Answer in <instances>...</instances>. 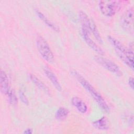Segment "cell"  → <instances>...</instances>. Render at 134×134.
I'll use <instances>...</instances> for the list:
<instances>
[{"label":"cell","mask_w":134,"mask_h":134,"mask_svg":"<svg viewBox=\"0 0 134 134\" xmlns=\"http://www.w3.org/2000/svg\"><path fill=\"white\" fill-rule=\"evenodd\" d=\"M128 84L130 87L133 90V78L131 77L129 78L128 80Z\"/></svg>","instance_id":"19"},{"label":"cell","mask_w":134,"mask_h":134,"mask_svg":"<svg viewBox=\"0 0 134 134\" xmlns=\"http://www.w3.org/2000/svg\"><path fill=\"white\" fill-rule=\"evenodd\" d=\"M10 88L9 84V80L6 72L1 70L0 73V90L4 95H7Z\"/></svg>","instance_id":"7"},{"label":"cell","mask_w":134,"mask_h":134,"mask_svg":"<svg viewBox=\"0 0 134 134\" xmlns=\"http://www.w3.org/2000/svg\"><path fill=\"white\" fill-rule=\"evenodd\" d=\"M35 13L37 14V15L38 16V17L46 24L47 25V26H48L50 28H51L52 30L56 31V32H59L60 31V28L59 27L54 24L53 23H52L51 21H50L46 17L44 16V15L41 12H40L38 9H35Z\"/></svg>","instance_id":"12"},{"label":"cell","mask_w":134,"mask_h":134,"mask_svg":"<svg viewBox=\"0 0 134 134\" xmlns=\"http://www.w3.org/2000/svg\"><path fill=\"white\" fill-rule=\"evenodd\" d=\"M83 38L85 40V42L87 43V44L92 49H93L95 52L97 53L100 55H102L104 54V52L103 50L100 48L99 46H98L90 37L89 34H82Z\"/></svg>","instance_id":"10"},{"label":"cell","mask_w":134,"mask_h":134,"mask_svg":"<svg viewBox=\"0 0 134 134\" xmlns=\"http://www.w3.org/2000/svg\"><path fill=\"white\" fill-rule=\"evenodd\" d=\"M79 17L81 23L82 28H85L90 30V19L88 18V16L84 12L80 11L79 13Z\"/></svg>","instance_id":"15"},{"label":"cell","mask_w":134,"mask_h":134,"mask_svg":"<svg viewBox=\"0 0 134 134\" xmlns=\"http://www.w3.org/2000/svg\"><path fill=\"white\" fill-rule=\"evenodd\" d=\"M37 49L43 59L49 63L54 61V55L47 41L42 37L39 36L36 40Z\"/></svg>","instance_id":"4"},{"label":"cell","mask_w":134,"mask_h":134,"mask_svg":"<svg viewBox=\"0 0 134 134\" xmlns=\"http://www.w3.org/2000/svg\"><path fill=\"white\" fill-rule=\"evenodd\" d=\"M90 31H91L93 33V35L95 37L96 40L99 43H103V40L102 39V37L99 34V32L97 29V28L96 27V24L94 22V21L92 19H90Z\"/></svg>","instance_id":"14"},{"label":"cell","mask_w":134,"mask_h":134,"mask_svg":"<svg viewBox=\"0 0 134 134\" xmlns=\"http://www.w3.org/2000/svg\"><path fill=\"white\" fill-rule=\"evenodd\" d=\"M93 126L96 129L101 130H107L109 128V121L105 116L100 119L94 121L92 122Z\"/></svg>","instance_id":"11"},{"label":"cell","mask_w":134,"mask_h":134,"mask_svg":"<svg viewBox=\"0 0 134 134\" xmlns=\"http://www.w3.org/2000/svg\"><path fill=\"white\" fill-rule=\"evenodd\" d=\"M94 59L96 62H97V63L105 68L108 71L117 76L122 75V73L119 66L113 61L105 58L100 55L94 56Z\"/></svg>","instance_id":"5"},{"label":"cell","mask_w":134,"mask_h":134,"mask_svg":"<svg viewBox=\"0 0 134 134\" xmlns=\"http://www.w3.org/2000/svg\"><path fill=\"white\" fill-rule=\"evenodd\" d=\"M122 28L127 31L132 32L133 23V8L130 7L122 15L120 20Z\"/></svg>","instance_id":"6"},{"label":"cell","mask_w":134,"mask_h":134,"mask_svg":"<svg viewBox=\"0 0 134 134\" xmlns=\"http://www.w3.org/2000/svg\"><path fill=\"white\" fill-rule=\"evenodd\" d=\"M108 40L114 47L116 52L120 59L132 70H133V52L127 49L119 41L108 36Z\"/></svg>","instance_id":"2"},{"label":"cell","mask_w":134,"mask_h":134,"mask_svg":"<svg viewBox=\"0 0 134 134\" xmlns=\"http://www.w3.org/2000/svg\"><path fill=\"white\" fill-rule=\"evenodd\" d=\"M30 80L33 83H34L39 89L43 91L45 93L47 94L50 93V91L48 87L43 83L39 79H38L35 75L33 74L30 75Z\"/></svg>","instance_id":"13"},{"label":"cell","mask_w":134,"mask_h":134,"mask_svg":"<svg viewBox=\"0 0 134 134\" xmlns=\"http://www.w3.org/2000/svg\"><path fill=\"white\" fill-rule=\"evenodd\" d=\"M71 74L77 80V81L84 88V89L91 94V95L97 102L99 107L106 113H108L109 111V108L107 104L102 95L95 90L93 86L76 71L72 70L71 71Z\"/></svg>","instance_id":"1"},{"label":"cell","mask_w":134,"mask_h":134,"mask_svg":"<svg viewBox=\"0 0 134 134\" xmlns=\"http://www.w3.org/2000/svg\"><path fill=\"white\" fill-rule=\"evenodd\" d=\"M44 72L46 75V76H47V77L49 79V80L51 82L52 84L54 86V87L59 91H61L62 87L57 76L53 73V72L51 71V70H50L48 68H47V67L44 68Z\"/></svg>","instance_id":"9"},{"label":"cell","mask_w":134,"mask_h":134,"mask_svg":"<svg viewBox=\"0 0 134 134\" xmlns=\"http://www.w3.org/2000/svg\"><path fill=\"white\" fill-rule=\"evenodd\" d=\"M72 105L81 113L84 114L87 111V106L84 100L77 96L73 97L71 99Z\"/></svg>","instance_id":"8"},{"label":"cell","mask_w":134,"mask_h":134,"mask_svg":"<svg viewBox=\"0 0 134 134\" xmlns=\"http://www.w3.org/2000/svg\"><path fill=\"white\" fill-rule=\"evenodd\" d=\"M24 133H27V134H29V133H32V130L31 128H28L26 129V130H25V131H24Z\"/></svg>","instance_id":"20"},{"label":"cell","mask_w":134,"mask_h":134,"mask_svg":"<svg viewBox=\"0 0 134 134\" xmlns=\"http://www.w3.org/2000/svg\"><path fill=\"white\" fill-rule=\"evenodd\" d=\"M19 97L20 99L21 100V101L25 105H28L29 104V102L28 100L26 97V96L25 95V93H24V92H23L21 90L19 91Z\"/></svg>","instance_id":"18"},{"label":"cell","mask_w":134,"mask_h":134,"mask_svg":"<svg viewBox=\"0 0 134 134\" xmlns=\"http://www.w3.org/2000/svg\"><path fill=\"white\" fill-rule=\"evenodd\" d=\"M69 113V110L65 107H60L55 113V118L59 120H63L68 117Z\"/></svg>","instance_id":"16"},{"label":"cell","mask_w":134,"mask_h":134,"mask_svg":"<svg viewBox=\"0 0 134 134\" xmlns=\"http://www.w3.org/2000/svg\"><path fill=\"white\" fill-rule=\"evenodd\" d=\"M7 96L9 104L13 106H16L17 104V98L15 91L13 89L10 88L7 93Z\"/></svg>","instance_id":"17"},{"label":"cell","mask_w":134,"mask_h":134,"mask_svg":"<svg viewBox=\"0 0 134 134\" xmlns=\"http://www.w3.org/2000/svg\"><path fill=\"white\" fill-rule=\"evenodd\" d=\"M121 3V2L119 1H101L98 5L101 13L104 15L111 17L120 10Z\"/></svg>","instance_id":"3"}]
</instances>
